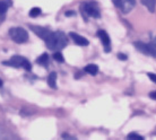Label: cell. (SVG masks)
<instances>
[{
	"label": "cell",
	"instance_id": "obj_5",
	"mask_svg": "<svg viewBox=\"0 0 156 140\" xmlns=\"http://www.w3.org/2000/svg\"><path fill=\"white\" fill-rule=\"evenodd\" d=\"M98 36L102 41V43H103L104 51L105 52H110L111 51V40H110V36L108 35V33L105 31H103V30H100V31H98Z\"/></svg>",
	"mask_w": 156,
	"mask_h": 140
},
{
	"label": "cell",
	"instance_id": "obj_8",
	"mask_svg": "<svg viewBox=\"0 0 156 140\" xmlns=\"http://www.w3.org/2000/svg\"><path fill=\"white\" fill-rule=\"evenodd\" d=\"M141 4L148 9L151 12H155L156 9V0H141Z\"/></svg>",
	"mask_w": 156,
	"mask_h": 140
},
{
	"label": "cell",
	"instance_id": "obj_22",
	"mask_svg": "<svg viewBox=\"0 0 156 140\" xmlns=\"http://www.w3.org/2000/svg\"><path fill=\"white\" fill-rule=\"evenodd\" d=\"M62 138L63 139H76L75 137H71V136H69V135H67V133H63Z\"/></svg>",
	"mask_w": 156,
	"mask_h": 140
},
{
	"label": "cell",
	"instance_id": "obj_20",
	"mask_svg": "<svg viewBox=\"0 0 156 140\" xmlns=\"http://www.w3.org/2000/svg\"><path fill=\"white\" fill-rule=\"evenodd\" d=\"M118 58L120 59V60H123V61H125V60L128 59V57L126 54H123V53H119V54H118Z\"/></svg>",
	"mask_w": 156,
	"mask_h": 140
},
{
	"label": "cell",
	"instance_id": "obj_16",
	"mask_svg": "<svg viewBox=\"0 0 156 140\" xmlns=\"http://www.w3.org/2000/svg\"><path fill=\"white\" fill-rule=\"evenodd\" d=\"M8 9V4L5 0H0V15H2L7 12Z\"/></svg>",
	"mask_w": 156,
	"mask_h": 140
},
{
	"label": "cell",
	"instance_id": "obj_17",
	"mask_svg": "<svg viewBox=\"0 0 156 140\" xmlns=\"http://www.w3.org/2000/svg\"><path fill=\"white\" fill-rule=\"evenodd\" d=\"M40 14H41V9L39 7H34L30 10V16L31 17H37Z\"/></svg>",
	"mask_w": 156,
	"mask_h": 140
},
{
	"label": "cell",
	"instance_id": "obj_4",
	"mask_svg": "<svg viewBox=\"0 0 156 140\" xmlns=\"http://www.w3.org/2000/svg\"><path fill=\"white\" fill-rule=\"evenodd\" d=\"M30 28H31L32 31L34 32L39 37H41L42 40H45L50 36V34L52 32L47 27H42V26H36V25H30Z\"/></svg>",
	"mask_w": 156,
	"mask_h": 140
},
{
	"label": "cell",
	"instance_id": "obj_23",
	"mask_svg": "<svg viewBox=\"0 0 156 140\" xmlns=\"http://www.w3.org/2000/svg\"><path fill=\"white\" fill-rule=\"evenodd\" d=\"M149 97L152 98V100H155V101H156V90H155V92L149 93Z\"/></svg>",
	"mask_w": 156,
	"mask_h": 140
},
{
	"label": "cell",
	"instance_id": "obj_19",
	"mask_svg": "<svg viewBox=\"0 0 156 140\" xmlns=\"http://www.w3.org/2000/svg\"><path fill=\"white\" fill-rule=\"evenodd\" d=\"M147 76H148L149 79H151V80H152L153 82H155V84H156V75H155V74H152V72H148V74H147Z\"/></svg>",
	"mask_w": 156,
	"mask_h": 140
},
{
	"label": "cell",
	"instance_id": "obj_6",
	"mask_svg": "<svg viewBox=\"0 0 156 140\" xmlns=\"http://www.w3.org/2000/svg\"><path fill=\"white\" fill-rule=\"evenodd\" d=\"M82 12H86V15H90L94 18H100V12H98V8H95L94 6H92L90 4H84L80 6Z\"/></svg>",
	"mask_w": 156,
	"mask_h": 140
},
{
	"label": "cell",
	"instance_id": "obj_2",
	"mask_svg": "<svg viewBox=\"0 0 156 140\" xmlns=\"http://www.w3.org/2000/svg\"><path fill=\"white\" fill-rule=\"evenodd\" d=\"M2 65L4 66L15 67V68H24V69L27 70V71H30L32 69L31 62L26 58L20 57V55H14V57H12L10 61H4Z\"/></svg>",
	"mask_w": 156,
	"mask_h": 140
},
{
	"label": "cell",
	"instance_id": "obj_18",
	"mask_svg": "<svg viewBox=\"0 0 156 140\" xmlns=\"http://www.w3.org/2000/svg\"><path fill=\"white\" fill-rule=\"evenodd\" d=\"M127 138L128 139H131V140H144V137L140 136V135H137V133H130V135H128L127 136Z\"/></svg>",
	"mask_w": 156,
	"mask_h": 140
},
{
	"label": "cell",
	"instance_id": "obj_25",
	"mask_svg": "<svg viewBox=\"0 0 156 140\" xmlns=\"http://www.w3.org/2000/svg\"><path fill=\"white\" fill-rule=\"evenodd\" d=\"M4 85V82H2V80H1V79H0V87H1V86Z\"/></svg>",
	"mask_w": 156,
	"mask_h": 140
},
{
	"label": "cell",
	"instance_id": "obj_15",
	"mask_svg": "<svg viewBox=\"0 0 156 140\" xmlns=\"http://www.w3.org/2000/svg\"><path fill=\"white\" fill-rule=\"evenodd\" d=\"M112 2H113V5L115 6L117 8H119V9H121L122 12H125V1L123 0H112Z\"/></svg>",
	"mask_w": 156,
	"mask_h": 140
},
{
	"label": "cell",
	"instance_id": "obj_12",
	"mask_svg": "<svg viewBox=\"0 0 156 140\" xmlns=\"http://www.w3.org/2000/svg\"><path fill=\"white\" fill-rule=\"evenodd\" d=\"M135 47L138 49L139 51H141L144 54H148V44H145L143 42H135Z\"/></svg>",
	"mask_w": 156,
	"mask_h": 140
},
{
	"label": "cell",
	"instance_id": "obj_10",
	"mask_svg": "<svg viewBox=\"0 0 156 140\" xmlns=\"http://www.w3.org/2000/svg\"><path fill=\"white\" fill-rule=\"evenodd\" d=\"M48 85L50 86L51 88L55 89L57 88V74L55 71L53 72H50L49 77H48Z\"/></svg>",
	"mask_w": 156,
	"mask_h": 140
},
{
	"label": "cell",
	"instance_id": "obj_7",
	"mask_svg": "<svg viewBox=\"0 0 156 140\" xmlns=\"http://www.w3.org/2000/svg\"><path fill=\"white\" fill-rule=\"evenodd\" d=\"M69 35H70V37L73 39V41H74L77 45H80V47H87V45L90 44L88 40L85 39V37H84V36H82V35L77 34V33L71 32V33H69Z\"/></svg>",
	"mask_w": 156,
	"mask_h": 140
},
{
	"label": "cell",
	"instance_id": "obj_1",
	"mask_svg": "<svg viewBox=\"0 0 156 140\" xmlns=\"http://www.w3.org/2000/svg\"><path fill=\"white\" fill-rule=\"evenodd\" d=\"M45 44H47L48 49L53 51H60L62 50L63 47H66L68 44V40L65 33L60 31L52 32L50 36L45 40Z\"/></svg>",
	"mask_w": 156,
	"mask_h": 140
},
{
	"label": "cell",
	"instance_id": "obj_11",
	"mask_svg": "<svg viewBox=\"0 0 156 140\" xmlns=\"http://www.w3.org/2000/svg\"><path fill=\"white\" fill-rule=\"evenodd\" d=\"M36 62H37V65H40V66L47 68L48 65H49V54H48V53H43L41 57L37 58Z\"/></svg>",
	"mask_w": 156,
	"mask_h": 140
},
{
	"label": "cell",
	"instance_id": "obj_21",
	"mask_svg": "<svg viewBox=\"0 0 156 140\" xmlns=\"http://www.w3.org/2000/svg\"><path fill=\"white\" fill-rule=\"evenodd\" d=\"M126 4L130 5V6H135V4H136V0H123Z\"/></svg>",
	"mask_w": 156,
	"mask_h": 140
},
{
	"label": "cell",
	"instance_id": "obj_9",
	"mask_svg": "<svg viewBox=\"0 0 156 140\" xmlns=\"http://www.w3.org/2000/svg\"><path fill=\"white\" fill-rule=\"evenodd\" d=\"M85 72H87L88 75H92V76H96L98 74V67L96 65H93V63H90V65H87L85 67V69H84Z\"/></svg>",
	"mask_w": 156,
	"mask_h": 140
},
{
	"label": "cell",
	"instance_id": "obj_14",
	"mask_svg": "<svg viewBox=\"0 0 156 140\" xmlns=\"http://www.w3.org/2000/svg\"><path fill=\"white\" fill-rule=\"evenodd\" d=\"M53 59H55L57 62H60V63L65 62V58H63L62 53L60 51H55V53H53Z\"/></svg>",
	"mask_w": 156,
	"mask_h": 140
},
{
	"label": "cell",
	"instance_id": "obj_3",
	"mask_svg": "<svg viewBox=\"0 0 156 140\" xmlns=\"http://www.w3.org/2000/svg\"><path fill=\"white\" fill-rule=\"evenodd\" d=\"M9 36L10 39L16 43H25L28 40V33L27 31L23 27H12L9 30Z\"/></svg>",
	"mask_w": 156,
	"mask_h": 140
},
{
	"label": "cell",
	"instance_id": "obj_24",
	"mask_svg": "<svg viewBox=\"0 0 156 140\" xmlns=\"http://www.w3.org/2000/svg\"><path fill=\"white\" fill-rule=\"evenodd\" d=\"M71 15H75L74 12H66V16H71Z\"/></svg>",
	"mask_w": 156,
	"mask_h": 140
},
{
	"label": "cell",
	"instance_id": "obj_13",
	"mask_svg": "<svg viewBox=\"0 0 156 140\" xmlns=\"http://www.w3.org/2000/svg\"><path fill=\"white\" fill-rule=\"evenodd\" d=\"M148 53L152 57H156V39L148 43Z\"/></svg>",
	"mask_w": 156,
	"mask_h": 140
}]
</instances>
